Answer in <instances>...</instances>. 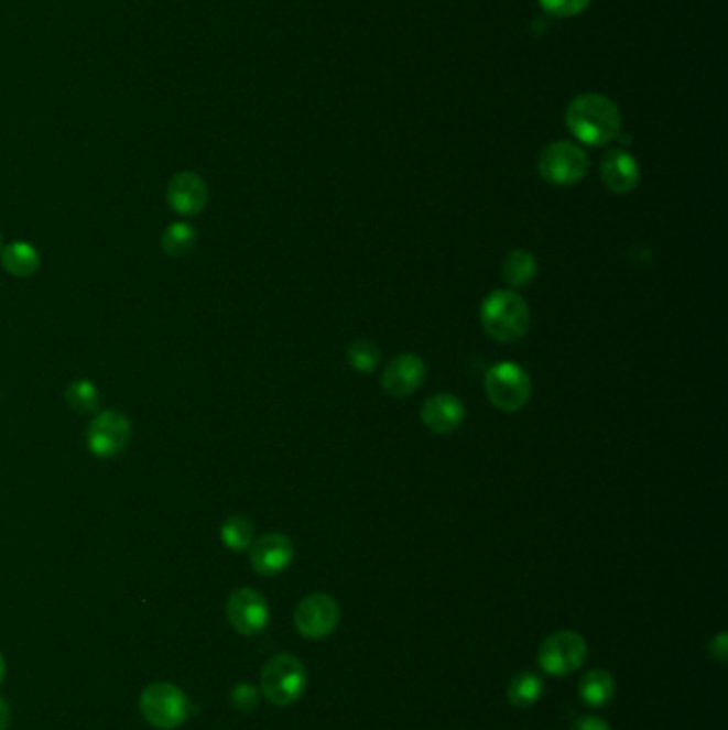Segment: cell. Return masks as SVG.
Listing matches in <instances>:
<instances>
[{"instance_id":"3957f363","label":"cell","mask_w":728,"mask_h":730,"mask_svg":"<svg viewBox=\"0 0 728 730\" xmlns=\"http://www.w3.org/2000/svg\"><path fill=\"white\" fill-rule=\"evenodd\" d=\"M139 711L154 729H180L193 713L191 698L170 682H154L139 696Z\"/></svg>"},{"instance_id":"ac0fdd59","label":"cell","mask_w":728,"mask_h":730,"mask_svg":"<svg viewBox=\"0 0 728 730\" xmlns=\"http://www.w3.org/2000/svg\"><path fill=\"white\" fill-rule=\"evenodd\" d=\"M545 693V684L543 677L532 673V671H523L518 673L507 688V698L513 707L518 709H528L532 705H536L541 700V696Z\"/></svg>"},{"instance_id":"9c48e42d","label":"cell","mask_w":728,"mask_h":730,"mask_svg":"<svg viewBox=\"0 0 728 730\" xmlns=\"http://www.w3.org/2000/svg\"><path fill=\"white\" fill-rule=\"evenodd\" d=\"M293 620L302 636L318 641L336 632L340 624V604L334 596L316 591L297 604Z\"/></svg>"},{"instance_id":"30bf717a","label":"cell","mask_w":728,"mask_h":730,"mask_svg":"<svg viewBox=\"0 0 728 730\" xmlns=\"http://www.w3.org/2000/svg\"><path fill=\"white\" fill-rule=\"evenodd\" d=\"M227 620L236 632L254 636L270 624V604L252 588H240L227 600Z\"/></svg>"},{"instance_id":"8992f818","label":"cell","mask_w":728,"mask_h":730,"mask_svg":"<svg viewBox=\"0 0 728 730\" xmlns=\"http://www.w3.org/2000/svg\"><path fill=\"white\" fill-rule=\"evenodd\" d=\"M588 658V643L579 632L559 630L550 634L536 654V661L543 673L552 677H566L579 671Z\"/></svg>"},{"instance_id":"2e32d148","label":"cell","mask_w":728,"mask_h":730,"mask_svg":"<svg viewBox=\"0 0 728 730\" xmlns=\"http://www.w3.org/2000/svg\"><path fill=\"white\" fill-rule=\"evenodd\" d=\"M579 698L588 707H605L616 698V679L605 668H591L579 682Z\"/></svg>"},{"instance_id":"7c38bea8","label":"cell","mask_w":728,"mask_h":730,"mask_svg":"<svg viewBox=\"0 0 728 730\" xmlns=\"http://www.w3.org/2000/svg\"><path fill=\"white\" fill-rule=\"evenodd\" d=\"M425 381V361L416 355H398L382 372V389L391 397H409Z\"/></svg>"},{"instance_id":"277c9868","label":"cell","mask_w":728,"mask_h":730,"mask_svg":"<svg viewBox=\"0 0 728 730\" xmlns=\"http://www.w3.org/2000/svg\"><path fill=\"white\" fill-rule=\"evenodd\" d=\"M308 688V673L304 662L293 654H278L265 662L261 671V695L278 707L297 702Z\"/></svg>"},{"instance_id":"ba28073f","label":"cell","mask_w":728,"mask_h":730,"mask_svg":"<svg viewBox=\"0 0 728 730\" xmlns=\"http://www.w3.org/2000/svg\"><path fill=\"white\" fill-rule=\"evenodd\" d=\"M133 425L120 411H104L86 427V447L97 457H116L131 443Z\"/></svg>"},{"instance_id":"cb8c5ba5","label":"cell","mask_w":728,"mask_h":730,"mask_svg":"<svg viewBox=\"0 0 728 730\" xmlns=\"http://www.w3.org/2000/svg\"><path fill=\"white\" fill-rule=\"evenodd\" d=\"M229 700H231V705H233L238 711H242V713H250V711H254V709L259 707L261 693H259V688H257V686H252V684H246V682H242V684H238V686L231 690Z\"/></svg>"},{"instance_id":"83f0119b","label":"cell","mask_w":728,"mask_h":730,"mask_svg":"<svg viewBox=\"0 0 728 730\" xmlns=\"http://www.w3.org/2000/svg\"><path fill=\"white\" fill-rule=\"evenodd\" d=\"M9 724H11V709H9L7 700L0 698V730L9 729Z\"/></svg>"},{"instance_id":"4fadbf2b","label":"cell","mask_w":728,"mask_h":730,"mask_svg":"<svg viewBox=\"0 0 728 730\" xmlns=\"http://www.w3.org/2000/svg\"><path fill=\"white\" fill-rule=\"evenodd\" d=\"M208 184L195 172H180L170 179L167 201L182 216H195L208 206Z\"/></svg>"},{"instance_id":"f546056e","label":"cell","mask_w":728,"mask_h":730,"mask_svg":"<svg viewBox=\"0 0 728 730\" xmlns=\"http://www.w3.org/2000/svg\"><path fill=\"white\" fill-rule=\"evenodd\" d=\"M0 250H2V238H0Z\"/></svg>"},{"instance_id":"5bb4252c","label":"cell","mask_w":728,"mask_h":730,"mask_svg":"<svg viewBox=\"0 0 728 730\" xmlns=\"http://www.w3.org/2000/svg\"><path fill=\"white\" fill-rule=\"evenodd\" d=\"M466 417V408L452 393H436L421 406V421L434 434H452Z\"/></svg>"},{"instance_id":"d6986e66","label":"cell","mask_w":728,"mask_h":730,"mask_svg":"<svg viewBox=\"0 0 728 730\" xmlns=\"http://www.w3.org/2000/svg\"><path fill=\"white\" fill-rule=\"evenodd\" d=\"M536 272H539L536 259L532 257V252H528L523 248L509 252L502 263V279L511 288L528 286L532 280L536 279Z\"/></svg>"},{"instance_id":"52a82bcc","label":"cell","mask_w":728,"mask_h":730,"mask_svg":"<svg viewBox=\"0 0 728 730\" xmlns=\"http://www.w3.org/2000/svg\"><path fill=\"white\" fill-rule=\"evenodd\" d=\"M588 170H590L588 154L571 141L550 143L539 159V174L552 186L579 184L588 174Z\"/></svg>"},{"instance_id":"d4e9b609","label":"cell","mask_w":728,"mask_h":730,"mask_svg":"<svg viewBox=\"0 0 728 730\" xmlns=\"http://www.w3.org/2000/svg\"><path fill=\"white\" fill-rule=\"evenodd\" d=\"M591 0H539V4L550 13V15H557V18H573L579 15L588 9Z\"/></svg>"},{"instance_id":"7a4b0ae2","label":"cell","mask_w":728,"mask_h":730,"mask_svg":"<svg viewBox=\"0 0 728 730\" xmlns=\"http://www.w3.org/2000/svg\"><path fill=\"white\" fill-rule=\"evenodd\" d=\"M481 325L496 342H520L530 329V308L520 293L498 288L481 304Z\"/></svg>"},{"instance_id":"44dd1931","label":"cell","mask_w":728,"mask_h":730,"mask_svg":"<svg viewBox=\"0 0 728 730\" xmlns=\"http://www.w3.org/2000/svg\"><path fill=\"white\" fill-rule=\"evenodd\" d=\"M67 404L79 415H93L101 404L99 389L90 381H75L67 386Z\"/></svg>"},{"instance_id":"8fae6325","label":"cell","mask_w":728,"mask_h":730,"mask_svg":"<svg viewBox=\"0 0 728 730\" xmlns=\"http://www.w3.org/2000/svg\"><path fill=\"white\" fill-rule=\"evenodd\" d=\"M295 559V545L282 532H270L250 547V566L257 575L276 577Z\"/></svg>"},{"instance_id":"4316f807","label":"cell","mask_w":728,"mask_h":730,"mask_svg":"<svg viewBox=\"0 0 728 730\" xmlns=\"http://www.w3.org/2000/svg\"><path fill=\"white\" fill-rule=\"evenodd\" d=\"M571 730H611L609 722L598 718V716H582L575 720Z\"/></svg>"},{"instance_id":"e0dca14e","label":"cell","mask_w":728,"mask_h":730,"mask_svg":"<svg viewBox=\"0 0 728 730\" xmlns=\"http://www.w3.org/2000/svg\"><path fill=\"white\" fill-rule=\"evenodd\" d=\"M0 259H2V268L15 279H31L39 270V252L33 243H7L0 250Z\"/></svg>"},{"instance_id":"5b68a950","label":"cell","mask_w":728,"mask_h":730,"mask_svg":"<svg viewBox=\"0 0 728 730\" xmlns=\"http://www.w3.org/2000/svg\"><path fill=\"white\" fill-rule=\"evenodd\" d=\"M532 393V381L525 368L518 361H498L486 374V395L502 413L521 411Z\"/></svg>"},{"instance_id":"ffe728a7","label":"cell","mask_w":728,"mask_h":730,"mask_svg":"<svg viewBox=\"0 0 728 730\" xmlns=\"http://www.w3.org/2000/svg\"><path fill=\"white\" fill-rule=\"evenodd\" d=\"M254 525L243 515H231L220 525V541L231 552H246L252 545Z\"/></svg>"},{"instance_id":"9a60e30c","label":"cell","mask_w":728,"mask_h":730,"mask_svg":"<svg viewBox=\"0 0 728 730\" xmlns=\"http://www.w3.org/2000/svg\"><path fill=\"white\" fill-rule=\"evenodd\" d=\"M600 177L611 193L626 195L637 188L641 170L632 154H628L626 150H611L600 163Z\"/></svg>"},{"instance_id":"603a6c76","label":"cell","mask_w":728,"mask_h":730,"mask_svg":"<svg viewBox=\"0 0 728 730\" xmlns=\"http://www.w3.org/2000/svg\"><path fill=\"white\" fill-rule=\"evenodd\" d=\"M348 366L361 374H370L381 363V348L372 340H355L347 350Z\"/></svg>"},{"instance_id":"484cf974","label":"cell","mask_w":728,"mask_h":730,"mask_svg":"<svg viewBox=\"0 0 728 730\" xmlns=\"http://www.w3.org/2000/svg\"><path fill=\"white\" fill-rule=\"evenodd\" d=\"M707 652H709V656L714 658V661L718 662V664H727V658H728V634L727 632H720V634H716L711 641H709V645H707Z\"/></svg>"},{"instance_id":"f1b7e54d","label":"cell","mask_w":728,"mask_h":730,"mask_svg":"<svg viewBox=\"0 0 728 730\" xmlns=\"http://www.w3.org/2000/svg\"><path fill=\"white\" fill-rule=\"evenodd\" d=\"M2 679H4V658L0 656V684H2Z\"/></svg>"},{"instance_id":"7402d4cb","label":"cell","mask_w":728,"mask_h":730,"mask_svg":"<svg viewBox=\"0 0 728 730\" xmlns=\"http://www.w3.org/2000/svg\"><path fill=\"white\" fill-rule=\"evenodd\" d=\"M197 243V231L186 222H174L163 233V250L170 257H184Z\"/></svg>"},{"instance_id":"6da1fadb","label":"cell","mask_w":728,"mask_h":730,"mask_svg":"<svg viewBox=\"0 0 728 730\" xmlns=\"http://www.w3.org/2000/svg\"><path fill=\"white\" fill-rule=\"evenodd\" d=\"M568 131L586 145L602 148L620 135L622 116L618 105L602 95H582L566 111Z\"/></svg>"}]
</instances>
